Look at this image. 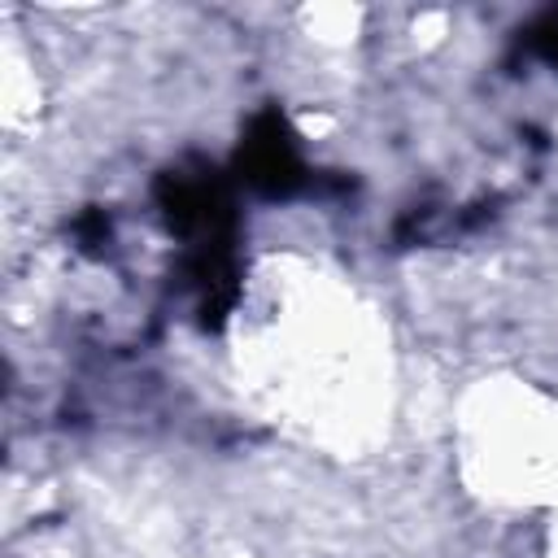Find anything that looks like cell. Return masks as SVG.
<instances>
[{"label":"cell","instance_id":"obj_1","mask_svg":"<svg viewBox=\"0 0 558 558\" xmlns=\"http://www.w3.org/2000/svg\"><path fill=\"white\" fill-rule=\"evenodd\" d=\"M170 231L187 235L196 248L231 244V196L214 170H166L157 183Z\"/></svg>","mask_w":558,"mask_h":558},{"label":"cell","instance_id":"obj_2","mask_svg":"<svg viewBox=\"0 0 558 558\" xmlns=\"http://www.w3.org/2000/svg\"><path fill=\"white\" fill-rule=\"evenodd\" d=\"M240 179L262 196H292L305 183V161L283 113L266 109L248 122L240 144Z\"/></svg>","mask_w":558,"mask_h":558},{"label":"cell","instance_id":"obj_3","mask_svg":"<svg viewBox=\"0 0 558 558\" xmlns=\"http://www.w3.org/2000/svg\"><path fill=\"white\" fill-rule=\"evenodd\" d=\"M527 48H532L545 65H554V70H558V9L541 13V17L527 26Z\"/></svg>","mask_w":558,"mask_h":558}]
</instances>
